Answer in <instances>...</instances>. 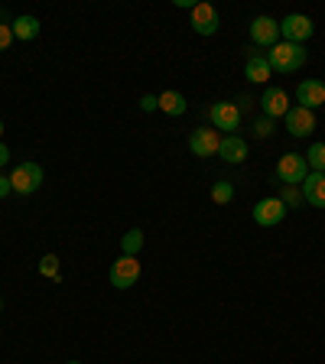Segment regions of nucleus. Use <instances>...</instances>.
Masks as SVG:
<instances>
[{
    "label": "nucleus",
    "instance_id": "f257e3e1",
    "mask_svg": "<svg viewBox=\"0 0 325 364\" xmlns=\"http://www.w3.org/2000/svg\"><path fill=\"white\" fill-rule=\"evenodd\" d=\"M267 62H270L273 72H280V75H293L296 68L306 65V49L296 43H277L267 53Z\"/></svg>",
    "mask_w": 325,
    "mask_h": 364
},
{
    "label": "nucleus",
    "instance_id": "f03ea898",
    "mask_svg": "<svg viewBox=\"0 0 325 364\" xmlns=\"http://www.w3.org/2000/svg\"><path fill=\"white\" fill-rule=\"evenodd\" d=\"M10 186H14L16 196H33V192L43 186V166L39 163H20V166H14V173H10Z\"/></svg>",
    "mask_w": 325,
    "mask_h": 364
},
{
    "label": "nucleus",
    "instance_id": "7ed1b4c3",
    "mask_svg": "<svg viewBox=\"0 0 325 364\" xmlns=\"http://www.w3.org/2000/svg\"><path fill=\"white\" fill-rule=\"evenodd\" d=\"M312 33H316V23H312L306 14H289L287 20L280 23V36H283V43L303 46L306 39H312Z\"/></svg>",
    "mask_w": 325,
    "mask_h": 364
},
{
    "label": "nucleus",
    "instance_id": "20e7f679",
    "mask_svg": "<svg viewBox=\"0 0 325 364\" xmlns=\"http://www.w3.org/2000/svg\"><path fill=\"white\" fill-rule=\"evenodd\" d=\"M309 176V163H306V156H299V153H283L280 163H277V179L287 182V186H303V179Z\"/></svg>",
    "mask_w": 325,
    "mask_h": 364
},
{
    "label": "nucleus",
    "instance_id": "39448f33",
    "mask_svg": "<svg viewBox=\"0 0 325 364\" xmlns=\"http://www.w3.org/2000/svg\"><path fill=\"white\" fill-rule=\"evenodd\" d=\"M137 280H140V260L130 257V254H121V257L111 264V287L130 289Z\"/></svg>",
    "mask_w": 325,
    "mask_h": 364
},
{
    "label": "nucleus",
    "instance_id": "423d86ee",
    "mask_svg": "<svg viewBox=\"0 0 325 364\" xmlns=\"http://www.w3.org/2000/svg\"><path fill=\"white\" fill-rule=\"evenodd\" d=\"M189 20H192V30L198 33V36H215L218 33V10L212 7V4H205V0H198L196 7L189 10Z\"/></svg>",
    "mask_w": 325,
    "mask_h": 364
},
{
    "label": "nucleus",
    "instance_id": "0eeeda50",
    "mask_svg": "<svg viewBox=\"0 0 325 364\" xmlns=\"http://www.w3.org/2000/svg\"><path fill=\"white\" fill-rule=\"evenodd\" d=\"M250 43L273 49V46L280 43V23L273 20V16H254L250 20Z\"/></svg>",
    "mask_w": 325,
    "mask_h": 364
},
{
    "label": "nucleus",
    "instance_id": "6e6552de",
    "mask_svg": "<svg viewBox=\"0 0 325 364\" xmlns=\"http://www.w3.org/2000/svg\"><path fill=\"white\" fill-rule=\"evenodd\" d=\"M283 218H287V205L280 202V196H273V198H260V202L254 205V221H257L260 228H273V225H280Z\"/></svg>",
    "mask_w": 325,
    "mask_h": 364
},
{
    "label": "nucleus",
    "instance_id": "1a4fd4ad",
    "mask_svg": "<svg viewBox=\"0 0 325 364\" xmlns=\"http://www.w3.org/2000/svg\"><path fill=\"white\" fill-rule=\"evenodd\" d=\"M296 101H299V107H306V111H316L319 105L325 107V82H319V78L299 82V88H296Z\"/></svg>",
    "mask_w": 325,
    "mask_h": 364
},
{
    "label": "nucleus",
    "instance_id": "9d476101",
    "mask_svg": "<svg viewBox=\"0 0 325 364\" xmlns=\"http://www.w3.org/2000/svg\"><path fill=\"white\" fill-rule=\"evenodd\" d=\"M287 130L289 136H309L312 130H316V114L306 111V107H289L287 111Z\"/></svg>",
    "mask_w": 325,
    "mask_h": 364
},
{
    "label": "nucleus",
    "instance_id": "9b49d317",
    "mask_svg": "<svg viewBox=\"0 0 325 364\" xmlns=\"http://www.w3.org/2000/svg\"><path fill=\"white\" fill-rule=\"evenodd\" d=\"M218 144H221L218 134L208 127H198L189 134V150L196 153V156H215V153H218Z\"/></svg>",
    "mask_w": 325,
    "mask_h": 364
},
{
    "label": "nucleus",
    "instance_id": "f8f14e48",
    "mask_svg": "<svg viewBox=\"0 0 325 364\" xmlns=\"http://www.w3.org/2000/svg\"><path fill=\"white\" fill-rule=\"evenodd\" d=\"M212 121L218 130H238V124H241V107L231 105V101H218V105H212Z\"/></svg>",
    "mask_w": 325,
    "mask_h": 364
},
{
    "label": "nucleus",
    "instance_id": "ddd939ff",
    "mask_svg": "<svg viewBox=\"0 0 325 364\" xmlns=\"http://www.w3.org/2000/svg\"><path fill=\"white\" fill-rule=\"evenodd\" d=\"M303 202L312 208H325V173H309L303 179Z\"/></svg>",
    "mask_w": 325,
    "mask_h": 364
},
{
    "label": "nucleus",
    "instance_id": "4468645a",
    "mask_svg": "<svg viewBox=\"0 0 325 364\" xmlns=\"http://www.w3.org/2000/svg\"><path fill=\"white\" fill-rule=\"evenodd\" d=\"M260 105H264V114L270 117V121H277V117H287L289 111V98L283 88H267L264 98H260Z\"/></svg>",
    "mask_w": 325,
    "mask_h": 364
},
{
    "label": "nucleus",
    "instance_id": "2eb2a0df",
    "mask_svg": "<svg viewBox=\"0 0 325 364\" xmlns=\"http://www.w3.org/2000/svg\"><path fill=\"white\" fill-rule=\"evenodd\" d=\"M270 75H273V68H270V62H267V55L250 53L247 62H244V78L254 82V85H267V78Z\"/></svg>",
    "mask_w": 325,
    "mask_h": 364
},
{
    "label": "nucleus",
    "instance_id": "dca6fc26",
    "mask_svg": "<svg viewBox=\"0 0 325 364\" xmlns=\"http://www.w3.org/2000/svg\"><path fill=\"white\" fill-rule=\"evenodd\" d=\"M218 156L225 159V163H244V159H247V144H244L238 134H228V136H221Z\"/></svg>",
    "mask_w": 325,
    "mask_h": 364
},
{
    "label": "nucleus",
    "instance_id": "f3484780",
    "mask_svg": "<svg viewBox=\"0 0 325 364\" xmlns=\"http://www.w3.org/2000/svg\"><path fill=\"white\" fill-rule=\"evenodd\" d=\"M156 105H159V111L169 114V117H182L186 107H189V101H186L182 91H163V95H156Z\"/></svg>",
    "mask_w": 325,
    "mask_h": 364
},
{
    "label": "nucleus",
    "instance_id": "a211bd4d",
    "mask_svg": "<svg viewBox=\"0 0 325 364\" xmlns=\"http://www.w3.org/2000/svg\"><path fill=\"white\" fill-rule=\"evenodd\" d=\"M10 30H14V39L30 43V39L39 36V20H36V16H16V20L10 23Z\"/></svg>",
    "mask_w": 325,
    "mask_h": 364
},
{
    "label": "nucleus",
    "instance_id": "6ab92c4d",
    "mask_svg": "<svg viewBox=\"0 0 325 364\" xmlns=\"http://www.w3.org/2000/svg\"><path fill=\"white\" fill-rule=\"evenodd\" d=\"M140 247H144V231H140V228H130L127 235L121 237V254L137 257V254H140Z\"/></svg>",
    "mask_w": 325,
    "mask_h": 364
},
{
    "label": "nucleus",
    "instance_id": "aec40b11",
    "mask_svg": "<svg viewBox=\"0 0 325 364\" xmlns=\"http://www.w3.org/2000/svg\"><path fill=\"white\" fill-rule=\"evenodd\" d=\"M306 163H309V173H325V144H312Z\"/></svg>",
    "mask_w": 325,
    "mask_h": 364
},
{
    "label": "nucleus",
    "instance_id": "412c9836",
    "mask_svg": "<svg viewBox=\"0 0 325 364\" xmlns=\"http://www.w3.org/2000/svg\"><path fill=\"white\" fill-rule=\"evenodd\" d=\"M231 198H235V186H231V182H215L212 186V202L215 205H228Z\"/></svg>",
    "mask_w": 325,
    "mask_h": 364
},
{
    "label": "nucleus",
    "instance_id": "4be33fe9",
    "mask_svg": "<svg viewBox=\"0 0 325 364\" xmlns=\"http://www.w3.org/2000/svg\"><path fill=\"white\" fill-rule=\"evenodd\" d=\"M39 273L43 277H49V280H59L62 273H59V257L55 254H46L43 260H39Z\"/></svg>",
    "mask_w": 325,
    "mask_h": 364
},
{
    "label": "nucleus",
    "instance_id": "5701e85b",
    "mask_svg": "<svg viewBox=\"0 0 325 364\" xmlns=\"http://www.w3.org/2000/svg\"><path fill=\"white\" fill-rule=\"evenodd\" d=\"M280 202L287 205V208H289V205H293V208H299V205H303V192H296L293 186H287V189H283V196H280Z\"/></svg>",
    "mask_w": 325,
    "mask_h": 364
},
{
    "label": "nucleus",
    "instance_id": "b1692460",
    "mask_svg": "<svg viewBox=\"0 0 325 364\" xmlns=\"http://www.w3.org/2000/svg\"><path fill=\"white\" fill-rule=\"evenodd\" d=\"M10 43H14V30H10L7 23H0V53H7Z\"/></svg>",
    "mask_w": 325,
    "mask_h": 364
},
{
    "label": "nucleus",
    "instance_id": "393cba45",
    "mask_svg": "<svg viewBox=\"0 0 325 364\" xmlns=\"http://www.w3.org/2000/svg\"><path fill=\"white\" fill-rule=\"evenodd\" d=\"M254 134H257V136H270L273 134V121H270V117H260V121L254 124Z\"/></svg>",
    "mask_w": 325,
    "mask_h": 364
},
{
    "label": "nucleus",
    "instance_id": "a878e982",
    "mask_svg": "<svg viewBox=\"0 0 325 364\" xmlns=\"http://www.w3.org/2000/svg\"><path fill=\"white\" fill-rule=\"evenodd\" d=\"M140 107H144V111L146 114H150V111H156V95H144V98H140Z\"/></svg>",
    "mask_w": 325,
    "mask_h": 364
},
{
    "label": "nucleus",
    "instance_id": "bb28decb",
    "mask_svg": "<svg viewBox=\"0 0 325 364\" xmlns=\"http://www.w3.org/2000/svg\"><path fill=\"white\" fill-rule=\"evenodd\" d=\"M10 192H14V186H10V176H0V198H7Z\"/></svg>",
    "mask_w": 325,
    "mask_h": 364
},
{
    "label": "nucleus",
    "instance_id": "cd10ccee",
    "mask_svg": "<svg viewBox=\"0 0 325 364\" xmlns=\"http://www.w3.org/2000/svg\"><path fill=\"white\" fill-rule=\"evenodd\" d=\"M7 159H10V150H7V144H0V166H7Z\"/></svg>",
    "mask_w": 325,
    "mask_h": 364
},
{
    "label": "nucleus",
    "instance_id": "c85d7f7f",
    "mask_svg": "<svg viewBox=\"0 0 325 364\" xmlns=\"http://www.w3.org/2000/svg\"><path fill=\"white\" fill-rule=\"evenodd\" d=\"M0 136H4V121H0Z\"/></svg>",
    "mask_w": 325,
    "mask_h": 364
},
{
    "label": "nucleus",
    "instance_id": "c756f323",
    "mask_svg": "<svg viewBox=\"0 0 325 364\" xmlns=\"http://www.w3.org/2000/svg\"><path fill=\"white\" fill-rule=\"evenodd\" d=\"M68 364H82V361H68Z\"/></svg>",
    "mask_w": 325,
    "mask_h": 364
},
{
    "label": "nucleus",
    "instance_id": "7c9ffc66",
    "mask_svg": "<svg viewBox=\"0 0 325 364\" xmlns=\"http://www.w3.org/2000/svg\"><path fill=\"white\" fill-rule=\"evenodd\" d=\"M0 309H4V299H0Z\"/></svg>",
    "mask_w": 325,
    "mask_h": 364
}]
</instances>
